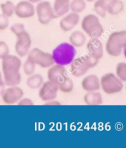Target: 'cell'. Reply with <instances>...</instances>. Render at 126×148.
Segmentation results:
<instances>
[{"label":"cell","mask_w":126,"mask_h":148,"mask_svg":"<svg viewBox=\"0 0 126 148\" xmlns=\"http://www.w3.org/2000/svg\"><path fill=\"white\" fill-rule=\"evenodd\" d=\"M22 61L19 56L9 54L2 60V74L7 86H18L22 80L20 69Z\"/></svg>","instance_id":"cell-1"},{"label":"cell","mask_w":126,"mask_h":148,"mask_svg":"<svg viewBox=\"0 0 126 148\" xmlns=\"http://www.w3.org/2000/svg\"><path fill=\"white\" fill-rule=\"evenodd\" d=\"M76 48L70 42H62L58 45L52 52L55 64L66 66H69L75 59Z\"/></svg>","instance_id":"cell-2"},{"label":"cell","mask_w":126,"mask_h":148,"mask_svg":"<svg viewBox=\"0 0 126 148\" xmlns=\"http://www.w3.org/2000/svg\"><path fill=\"white\" fill-rule=\"evenodd\" d=\"M126 45V31L114 32L109 35L106 44V51L111 57H119Z\"/></svg>","instance_id":"cell-3"},{"label":"cell","mask_w":126,"mask_h":148,"mask_svg":"<svg viewBox=\"0 0 126 148\" xmlns=\"http://www.w3.org/2000/svg\"><path fill=\"white\" fill-rule=\"evenodd\" d=\"M83 32L91 38H99L103 34L104 28L95 14H88L81 22Z\"/></svg>","instance_id":"cell-4"},{"label":"cell","mask_w":126,"mask_h":148,"mask_svg":"<svg viewBox=\"0 0 126 148\" xmlns=\"http://www.w3.org/2000/svg\"><path fill=\"white\" fill-rule=\"evenodd\" d=\"M27 59L43 69H48L55 64L52 54L43 51L38 48L30 49L27 55Z\"/></svg>","instance_id":"cell-5"},{"label":"cell","mask_w":126,"mask_h":148,"mask_svg":"<svg viewBox=\"0 0 126 148\" xmlns=\"http://www.w3.org/2000/svg\"><path fill=\"white\" fill-rule=\"evenodd\" d=\"M100 89L108 95L119 93L123 89V82L119 80L116 75L113 73H107L102 75L99 79Z\"/></svg>","instance_id":"cell-6"},{"label":"cell","mask_w":126,"mask_h":148,"mask_svg":"<svg viewBox=\"0 0 126 148\" xmlns=\"http://www.w3.org/2000/svg\"><path fill=\"white\" fill-rule=\"evenodd\" d=\"M35 10L40 24L47 25L54 19L53 5L48 1H42L36 4Z\"/></svg>","instance_id":"cell-7"},{"label":"cell","mask_w":126,"mask_h":148,"mask_svg":"<svg viewBox=\"0 0 126 148\" xmlns=\"http://www.w3.org/2000/svg\"><path fill=\"white\" fill-rule=\"evenodd\" d=\"M16 37L15 43V51L19 58H25L28 55L32 45V40L31 35L25 30L21 32Z\"/></svg>","instance_id":"cell-8"},{"label":"cell","mask_w":126,"mask_h":148,"mask_svg":"<svg viewBox=\"0 0 126 148\" xmlns=\"http://www.w3.org/2000/svg\"><path fill=\"white\" fill-rule=\"evenodd\" d=\"M2 96V101L5 104L13 105L17 103L24 96V91L18 86H10L5 89Z\"/></svg>","instance_id":"cell-9"},{"label":"cell","mask_w":126,"mask_h":148,"mask_svg":"<svg viewBox=\"0 0 126 148\" xmlns=\"http://www.w3.org/2000/svg\"><path fill=\"white\" fill-rule=\"evenodd\" d=\"M36 14L35 6L28 0H23L15 5L14 14L20 19H29Z\"/></svg>","instance_id":"cell-10"},{"label":"cell","mask_w":126,"mask_h":148,"mask_svg":"<svg viewBox=\"0 0 126 148\" xmlns=\"http://www.w3.org/2000/svg\"><path fill=\"white\" fill-rule=\"evenodd\" d=\"M47 76H48V80H49L52 84L59 86L62 80L67 77L65 67L61 65L54 64L48 68Z\"/></svg>","instance_id":"cell-11"},{"label":"cell","mask_w":126,"mask_h":148,"mask_svg":"<svg viewBox=\"0 0 126 148\" xmlns=\"http://www.w3.org/2000/svg\"><path fill=\"white\" fill-rule=\"evenodd\" d=\"M59 91L58 86L52 84L49 80L44 82L39 89V97L42 101L48 102L57 98V93Z\"/></svg>","instance_id":"cell-12"},{"label":"cell","mask_w":126,"mask_h":148,"mask_svg":"<svg viewBox=\"0 0 126 148\" xmlns=\"http://www.w3.org/2000/svg\"><path fill=\"white\" fill-rule=\"evenodd\" d=\"M80 16L79 14L71 12L63 16L59 22V27L64 32H69L80 23Z\"/></svg>","instance_id":"cell-13"},{"label":"cell","mask_w":126,"mask_h":148,"mask_svg":"<svg viewBox=\"0 0 126 148\" xmlns=\"http://www.w3.org/2000/svg\"><path fill=\"white\" fill-rule=\"evenodd\" d=\"M86 48L88 54H91L97 59L100 60L103 57L104 47L99 38H91V40L87 42Z\"/></svg>","instance_id":"cell-14"},{"label":"cell","mask_w":126,"mask_h":148,"mask_svg":"<svg viewBox=\"0 0 126 148\" xmlns=\"http://www.w3.org/2000/svg\"><path fill=\"white\" fill-rule=\"evenodd\" d=\"M70 66V72L76 77H82L88 72L89 69L82 58H75Z\"/></svg>","instance_id":"cell-15"},{"label":"cell","mask_w":126,"mask_h":148,"mask_svg":"<svg viewBox=\"0 0 126 148\" xmlns=\"http://www.w3.org/2000/svg\"><path fill=\"white\" fill-rule=\"evenodd\" d=\"M82 88L85 92L99 91L100 89L99 78L96 75H89L82 79L81 82Z\"/></svg>","instance_id":"cell-16"},{"label":"cell","mask_w":126,"mask_h":148,"mask_svg":"<svg viewBox=\"0 0 126 148\" xmlns=\"http://www.w3.org/2000/svg\"><path fill=\"white\" fill-rule=\"evenodd\" d=\"M83 99L85 104L89 106H98L102 104L103 102L102 95L98 91L86 92Z\"/></svg>","instance_id":"cell-17"},{"label":"cell","mask_w":126,"mask_h":148,"mask_svg":"<svg viewBox=\"0 0 126 148\" xmlns=\"http://www.w3.org/2000/svg\"><path fill=\"white\" fill-rule=\"evenodd\" d=\"M69 42L75 48L82 47L86 43V34L82 31H74L70 34Z\"/></svg>","instance_id":"cell-18"},{"label":"cell","mask_w":126,"mask_h":148,"mask_svg":"<svg viewBox=\"0 0 126 148\" xmlns=\"http://www.w3.org/2000/svg\"><path fill=\"white\" fill-rule=\"evenodd\" d=\"M44 77L40 74H33L28 76L26 80V85L32 90H39L44 84Z\"/></svg>","instance_id":"cell-19"},{"label":"cell","mask_w":126,"mask_h":148,"mask_svg":"<svg viewBox=\"0 0 126 148\" xmlns=\"http://www.w3.org/2000/svg\"><path fill=\"white\" fill-rule=\"evenodd\" d=\"M124 2L122 0H111L106 5L107 13L113 16L118 15L124 10Z\"/></svg>","instance_id":"cell-20"},{"label":"cell","mask_w":126,"mask_h":148,"mask_svg":"<svg viewBox=\"0 0 126 148\" xmlns=\"http://www.w3.org/2000/svg\"><path fill=\"white\" fill-rule=\"evenodd\" d=\"M53 9L54 12V18L62 17L70 11L69 2H62L54 0Z\"/></svg>","instance_id":"cell-21"},{"label":"cell","mask_w":126,"mask_h":148,"mask_svg":"<svg viewBox=\"0 0 126 148\" xmlns=\"http://www.w3.org/2000/svg\"><path fill=\"white\" fill-rule=\"evenodd\" d=\"M70 11L71 12L80 14L86 8V1L85 0H71L69 2Z\"/></svg>","instance_id":"cell-22"},{"label":"cell","mask_w":126,"mask_h":148,"mask_svg":"<svg viewBox=\"0 0 126 148\" xmlns=\"http://www.w3.org/2000/svg\"><path fill=\"white\" fill-rule=\"evenodd\" d=\"M0 8L2 11V14L10 18L14 15L15 5L11 1H6L0 5Z\"/></svg>","instance_id":"cell-23"},{"label":"cell","mask_w":126,"mask_h":148,"mask_svg":"<svg viewBox=\"0 0 126 148\" xmlns=\"http://www.w3.org/2000/svg\"><path fill=\"white\" fill-rule=\"evenodd\" d=\"M74 82H73V80L68 77H66L59 84V85L58 86L59 91H60L61 92L65 93V94L71 92L74 90Z\"/></svg>","instance_id":"cell-24"},{"label":"cell","mask_w":126,"mask_h":148,"mask_svg":"<svg viewBox=\"0 0 126 148\" xmlns=\"http://www.w3.org/2000/svg\"><path fill=\"white\" fill-rule=\"evenodd\" d=\"M93 11L97 16L102 18H105L107 15V8L106 5L100 0H96L93 2Z\"/></svg>","instance_id":"cell-25"},{"label":"cell","mask_w":126,"mask_h":148,"mask_svg":"<svg viewBox=\"0 0 126 148\" xmlns=\"http://www.w3.org/2000/svg\"><path fill=\"white\" fill-rule=\"evenodd\" d=\"M116 75L122 82H126V63L120 62L116 65Z\"/></svg>","instance_id":"cell-26"},{"label":"cell","mask_w":126,"mask_h":148,"mask_svg":"<svg viewBox=\"0 0 126 148\" xmlns=\"http://www.w3.org/2000/svg\"><path fill=\"white\" fill-rule=\"evenodd\" d=\"M82 58V60H84V62L85 63L86 66H88V68L90 69L94 68L99 63V60L97 59L96 58H94L93 56H92L90 54H85L84 56L81 57Z\"/></svg>","instance_id":"cell-27"},{"label":"cell","mask_w":126,"mask_h":148,"mask_svg":"<svg viewBox=\"0 0 126 148\" xmlns=\"http://www.w3.org/2000/svg\"><path fill=\"white\" fill-rule=\"evenodd\" d=\"M36 66V65H35L34 63H33L27 59L24 63V64H23V66H22V70L24 71L25 75H27V76H30V75L35 73Z\"/></svg>","instance_id":"cell-28"},{"label":"cell","mask_w":126,"mask_h":148,"mask_svg":"<svg viewBox=\"0 0 126 148\" xmlns=\"http://www.w3.org/2000/svg\"><path fill=\"white\" fill-rule=\"evenodd\" d=\"M10 54V48L5 41H0V60Z\"/></svg>","instance_id":"cell-29"},{"label":"cell","mask_w":126,"mask_h":148,"mask_svg":"<svg viewBox=\"0 0 126 148\" xmlns=\"http://www.w3.org/2000/svg\"><path fill=\"white\" fill-rule=\"evenodd\" d=\"M25 30V27L24 24L21 23H15V24L12 25L10 28V32L14 34L15 36L20 34L21 32H24Z\"/></svg>","instance_id":"cell-30"},{"label":"cell","mask_w":126,"mask_h":148,"mask_svg":"<svg viewBox=\"0 0 126 148\" xmlns=\"http://www.w3.org/2000/svg\"><path fill=\"white\" fill-rule=\"evenodd\" d=\"M9 18L3 14H0V31H5L9 26Z\"/></svg>","instance_id":"cell-31"},{"label":"cell","mask_w":126,"mask_h":148,"mask_svg":"<svg viewBox=\"0 0 126 148\" xmlns=\"http://www.w3.org/2000/svg\"><path fill=\"white\" fill-rule=\"evenodd\" d=\"M17 104L19 106H32V105H33V102L30 98H22V99L19 100Z\"/></svg>","instance_id":"cell-32"},{"label":"cell","mask_w":126,"mask_h":148,"mask_svg":"<svg viewBox=\"0 0 126 148\" xmlns=\"http://www.w3.org/2000/svg\"><path fill=\"white\" fill-rule=\"evenodd\" d=\"M5 81H4L3 76H2V72L0 71V95L2 94L4 89H5Z\"/></svg>","instance_id":"cell-33"},{"label":"cell","mask_w":126,"mask_h":148,"mask_svg":"<svg viewBox=\"0 0 126 148\" xmlns=\"http://www.w3.org/2000/svg\"><path fill=\"white\" fill-rule=\"evenodd\" d=\"M45 104L46 105H61V103L60 102H59V101H56V100L54 99V100H52V101H48V102H46Z\"/></svg>","instance_id":"cell-34"},{"label":"cell","mask_w":126,"mask_h":148,"mask_svg":"<svg viewBox=\"0 0 126 148\" xmlns=\"http://www.w3.org/2000/svg\"><path fill=\"white\" fill-rule=\"evenodd\" d=\"M28 1L33 4H37L39 3V2H42V1H43V0H28Z\"/></svg>","instance_id":"cell-35"},{"label":"cell","mask_w":126,"mask_h":148,"mask_svg":"<svg viewBox=\"0 0 126 148\" xmlns=\"http://www.w3.org/2000/svg\"><path fill=\"white\" fill-rule=\"evenodd\" d=\"M55 1H58V2H70L71 0H55Z\"/></svg>","instance_id":"cell-36"},{"label":"cell","mask_w":126,"mask_h":148,"mask_svg":"<svg viewBox=\"0 0 126 148\" xmlns=\"http://www.w3.org/2000/svg\"><path fill=\"white\" fill-rule=\"evenodd\" d=\"M100 1H102V2H104V3L106 4V5H107V4L110 1H111V0H100Z\"/></svg>","instance_id":"cell-37"},{"label":"cell","mask_w":126,"mask_h":148,"mask_svg":"<svg viewBox=\"0 0 126 148\" xmlns=\"http://www.w3.org/2000/svg\"><path fill=\"white\" fill-rule=\"evenodd\" d=\"M123 53H124V55H125V58H126V45L125 46L124 49H123Z\"/></svg>","instance_id":"cell-38"},{"label":"cell","mask_w":126,"mask_h":148,"mask_svg":"<svg viewBox=\"0 0 126 148\" xmlns=\"http://www.w3.org/2000/svg\"><path fill=\"white\" fill-rule=\"evenodd\" d=\"M87 2H94L96 0H85Z\"/></svg>","instance_id":"cell-39"},{"label":"cell","mask_w":126,"mask_h":148,"mask_svg":"<svg viewBox=\"0 0 126 148\" xmlns=\"http://www.w3.org/2000/svg\"><path fill=\"white\" fill-rule=\"evenodd\" d=\"M125 90H126V85H125Z\"/></svg>","instance_id":"cell-40"}]
</instances>
